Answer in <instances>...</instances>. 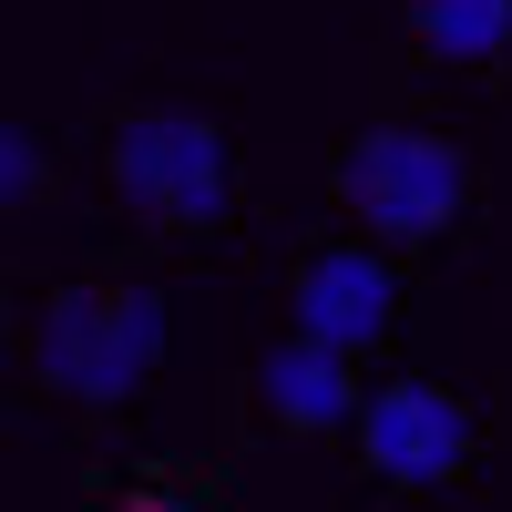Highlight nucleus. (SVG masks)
I'll list each match as a JSON object with an SVG mask.
<instances>
[{
	"label": "nucleus",
	"instance_id": "nucleus-1",
	"mask_svg": "<svg viewBox=\"0 0 512 512\" xmlns=\"http://www.w3.org/2000/svg\"><path fill=\"white\" fill-rule=\"evenodd\" d=\"M164 369V297L144 277H72L31 318V379L62 410H123Z\"/></svg>",
	"mask_w": 512,
	"mask_h": 512
},
{
	"label": "nucleus",
	"instance_id": "nucleus-2",
	"mask_svg": "<svg viewBox=\"0 0 512 512\" xmlns=\"http://www.w3.org/2000/svg\"><path fill=\"white\" fill-rule=\"evenodd\" d=\"M103 185L134 226L154 236H216L226 205H236V154L216 134V113L195 103H134L113 113L103 134Z\"/></svg>",
	"mask_w": 512,
	"mask_h": 512
},
{
	"label": "nucleus",
	"instance_id": "nucleus-3",
	"mask_svg": "<svg viewBox=\"0 0 512 512\" xmlns=\"http://www.w3.org/2000/svg\"><path fill=\"white\" fill-rule=\"evenodd\" d=\"M338 205L369 246H441L472 216V154L431 123H359L328 164Z\"/></svg>",
	"mask_w": 512,
	"mask_h": 512
},
{
	"label": "nucleus",
	"instance_id": "nucleus-4",
	"mask_svg": "<svg viewBox=\"0 0 512 512\" xmlns=\"http://www.w3.org/2000/svg\"><path fill=\"white\" fill-rule=\"evenodd\" d=\"M359 461L390 492H441L472 472V451H482V420L461 390H441V379H379L369 410H359Z\"/></svg>",
	"mask_w": 512,
	"mask_h": 512
},
{
	"label": "nucleus",
	"instance_id": "nucleus-5",
	"mask_svg": "<svg viewBox=\"0 0 512 512\" xmlns=\"http://www.w3.org/2000/svg\"><path fill=\"white\" fill-rule=\"evenodd\" d=\"M287 318L308 338H328V349L369 359L379 338L400 328V267H390V246H308L297 277H287Z\"/></svg>",
	"mask_w": 512,
	"mask_h": 512
},
{
	"label": "nucleus",
	"instance_id": "nucleus-6",
	"mask_svg": "<svg viewBox=\"0 0 512 512\" xmlns=\"http://www.w3.org/2000/svg\"><path fill=\"white\" fill-rule=\"evenodd\" d=\"M256 410H267L287 441L359 431V410H369V390H359V359H349V349H328V338H308V328H287L277 349L256 359Z\"/></svg>",
	"mask_w": 512,
	"mask_h": 512
},
{
	"label": "nucleus",
	"instance_id": "nucleus-7",
	"mask_svg": "<svg viewBox=\"0 0 512 512\" xmlns=\"http://www.w3.org/2000/svg\"><path fill=\"white\" fill-rule=\"evenodd\" d=\"M400 21L431 62H461V72L512 62V0H400Z\"/></svg>",
	"mask_w": 512,
	"mask_h": 512
},
{
	"label": "nucleus",
	"instance_id": "nucleus-8",
	"mask_svg": "<svg viewBox=\"0 0 512 512\" xmlns=\"http://www.w3.org/2000/svg\"><path fill=\"white\" fill-rule=\"evenodd\" d=\"M41 185H52V154H41V134L31 123H11V134H0V205H41Z\"/></svg>",
	"mask_w": 512,
	"mask_h": 512
},
{
	"label": "nucleus",
	"instance_id": "nucleus-9",
	"mask_svg": "<svg viewBox=\"0 0 512 512\" xmlns=\"http://www.w3.org/2000/svg\"><path fill=\"white\" fill-rule=\"evenodd\" d=\"M103 512H205V502H195V492H175V482H123Z\"/></svg>",
	"mask_w": 512,
	"mask_h": 512
}]
</instances>
